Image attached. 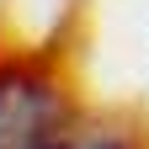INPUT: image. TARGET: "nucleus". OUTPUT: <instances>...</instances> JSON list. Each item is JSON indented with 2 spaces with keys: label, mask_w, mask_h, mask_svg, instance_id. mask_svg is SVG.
<instances>
[{
  "label": "nucleus",
  "mask_w": 149,
  "mask_h": 149,
  "mask_svg": "<svg viewBox=\"0 0 149 149\" xmlns=\"http://www.w3.org/2000/svg\"><path fill=\"white\" fill-rule=\"evenodd\" d=\"M59 96L27 74H0V149H48Z\"/></svg>",
  "instance_id": "obj_1"
}]
</instances>
